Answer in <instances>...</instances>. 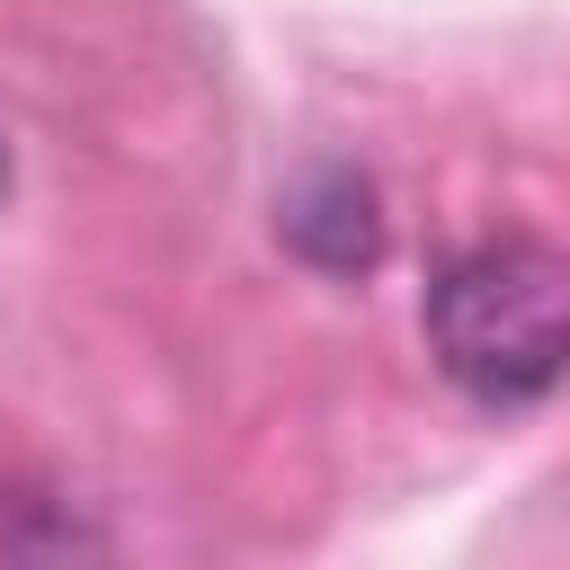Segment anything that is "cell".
<instances>
[{
	"label": "cell",
	"instance_id": "obj_2",
	"mask_svg": "<svg viewBox=\"0 0 570 570\" xmlns=\"http://www.w3.org/2000/svg\"><path fill=\"white\" fill-rule=\"evenodd\" d=\"M285 240H294L312 267H330V276H347V267H374V249H383L374 187H365L356 169H312V178L285 196Z\"/></svg>",
	"mask_w": 570,
	"mask_h": 570
},
{
	"label": "cell",
	"instance_id": "obj_1",
	"mask_svg": "<svg viewBox=\"0 0 570 570\" xmlns=\"http://www.w3.org/2000/svg\"><path fill=\"white\" fill-rule=\"evenodd\" d=\"M428 347L472 401H543L570 374V258L543 240L463 249L428 285Z\"/></svg>",
	"mask_w": 570,
	"mask_h": 570
},
{
	"label": "cell",
	"instance_id": "obj_3",
	"mask_svg": "<svg viewBox=\"0 0 570 570\" xmlns=\"http://www.w3.org/2000/svg\"><path fill=\"white\" fill-rule=\"evenodd\" d=\"M0 187H9V151H0Z\"/></svg>",
	"mask_w": 570,
	"mask_h": 570
}]
</instances>
